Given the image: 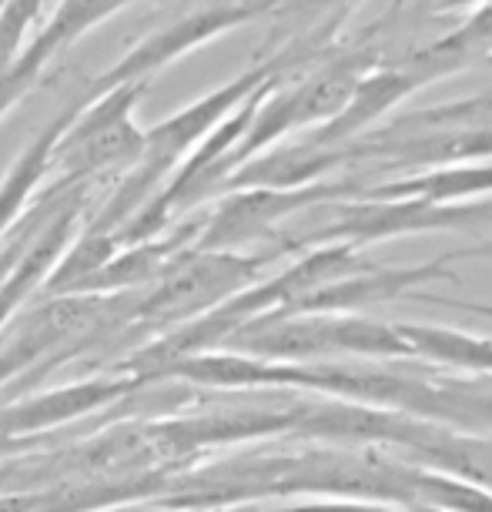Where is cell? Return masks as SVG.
Masks as SVG:
<instances>
[{
    "mask_svg": "<svg viewBox=\"0 0 492 512\" xmlns=\"http://www.w3.org/2000/svg\"><path fill=\"white\" fill-rule=\"evenodd\" d=\"M492 195V161H462L439 164V168L412 171V175L385 178L365 188L362 198H416L429 205H466V201H486Z\"/></svg>",
    "mask_w": 492,
    "mask_h": 512,
    "instance_id": "cell-6",
    "label": "cell"
},
{
    "mask_svg": "<svg viewBox=\"0 0 492 512\" xmlns=\"http://www.w3.org/2000/svg\"><path fill=\"white\" fill-rule=\"evenodd\" d=\"M138 0H61L54 7V14L41 24V31L34 34V41L44 47L47 54H61L71 44L81 41L84 34H91L94 27L128 11Z\"/></svg>",
    "mask_w": 492,
    "mask_h": 512,
    "instance_id": "cell-10",
    "label": "cell"
},
{
    "mask_svg": "<svg viewBox=\"0 0 492 512\" xmlns=\"http://www.w3.org/2000/svg\"><path fill=\"white\" fill-rule=\"evenodd\" d=\"M459 248L442 251V255L429 258V262H416V265H369L362 272H355L349 278H339V282H328L315 292H308L302 298H295L292 305L278 308L285 315H359L365 308L395 302V298H405L416 288H426L429 282H439V278H452V262H459Z\"/></svg>",
    "mask_w": 492,
    "mask_h": 512,
    "instance_id": "cell-4",
    "label": "cell"
},
{
    "mask_svg": "<svg viewBox=\"0 0 492 512\" xmlns=\"http://www.w3.org/2000/svg\"><path fill=\"white\" fill-rule=\"evenodd\" d=\"M395 332L409 345V355L422 365H442V369L472 372L479 379H492V338L469 335L462 328L446 325H416L399 322Z\"/></svg>",
    "mask_w": 492,
    "mask_h": 512,
    "instance_id": "cell-8",
    "label": "cell"
},
{
    "mask_svg": "<svg viewBox=\"0 0 492 512\" xmlns=\"http://www.w3.org/2000/svg\"><path fill=\"white\" fill-rule=\"evenodd\" d=\"M365 0H275L272 21L288 27L292 51L308 61L315 47H322L345 17L355 14Z\"/></svg>",
    "mask_w": 492,
    "mask_h": 512,
    "instance_id": "cell-9",
    "label": "cell"
},
{
    "mask_svg": "<svg viewBox=\"0 0 492 512\" xmlns=\"http://www.w3.org/2000/svg\"><path fill=\"white\" fill-rule=\"evenodd\" d=\"M405 298H409V302H422V305L452 308V312H466V315H486V318H492V305H486V302H462V298H446V295H436V292H422V288H416V292H409Z\"/></svg>",
    "mask_w": 492,
    "mask_h": 512,
    "instance_id": "cell-13",
    "label": "cell"
},
{
    "mask_svg": "<svg viewBox=\"0 0 492 512\" xmlns=\"http://www.w3.org/2000/svg\"><path fill=\"white\" fill-rule=\"evenodd\" d=\"M416 91H422L419 81L405 67H399L395 61L379 64L375 71L362 77L359 88L352 91L349 104L328 124H322V128L308 131L305 141L318 144V148H342V144L359 141L372 131V124H379L385 114H392V108H399Z\"/></svg>",
    "mask_w": 492,
    "mask_h": 512,
    "instance_id": "cell-5",
    "label": "cell"
},
{
    "mask_svg": "<svg viewBox=\"0 0 492 512\" xmlns=\"http://www.w3.org/2000/svg\"><path fill=\"white\" fill-rule=\"evenodd\" d=\"M409 512H439V509H422V506H416V509H409Z\"/></svg>",
    "mask_w": 492,
    "mask_h": 512,
    "instance_id": "cell-15",
    "label": "cell"
},
{
    "mask_svg": "<svg viewBox=\"0 0 492 512\" xmlns=\"http://www.w3.org/2000/svg\"><path fill=\"white\" fill-rule=\"evenodd\" d=\"M7 4H14V0H0V11H4V7H7Z\"/></svg>",
    "mask_w": 492,
    "mask_h": 512,
    "instance_id": "cell-16",
    "label": "cell"
},
{
    "mask_svg": "<svg viewBox=\"0 0 492 512\" xmlns=\"http://www.w3.org/2000/svg\"><path fill=\"white\" fill-rule=\"evenodd\" d=\"M492 124V94H479V98L456 101L449 108H432L419 114H405L389 131L412 134V131H466V128H486Z\"/></svg>",
    "mask_w": 492,
    "mask_h": 512,
    "instance_id": "cell-11",
    "label": "cell"
},
{
    "mask_svg": "<svg viewBox=\"0 0 492 512\" xmlns=\"http://www.w3.org/2000/svg\"><path fill=\"white\" fill-rule=\"evenodd\" d=\"M476 7H492V0H439V11H476Z\"/></svg>",
    "mask_w": 492,
    "mask_h": 512,
    "instance_id": "cell-14",
    "label": "cell"
},
{
    "mask_svg": "<svg viewBox=\"0 0 492 512\" xmlns=\"http://www.w3.org/2000/svg\"><path fill=\"white\" fill-rule=\"evenodd\" d=\"M144 88V81H131L94 94L57 138L51 168H61L64 178H88L114 164L138 161L144 131L134 124V104Z\"/></svg>",
    "mask_w": 492,
    "mask_h": 512,
    "instance_id": "cell-2",
    "label": "cell"
},
{
    "mask_svg": "<svg viewBox=\"0 0 492 512\" xmlns=\"http://www.w3.org/2000/svg\"><path fill=\"white\" fill-rule=\"evenodd\" d=\"M285 315V312H282ZM255 349L278 359H369V362H405L409 345L395 325L375 322L365 315H292L265 322L252 335Z\"/></svg>",
    "mask_w": 492,
    "mask_h": 512,
    "instance_id": "cell-1",
    "label": "cell"
},
{
    "mask_svg": "<svg viewBox=\"0 0 492 512\" xmlns=\"http://www.w3.org/2000/svg\"><path fill=\"white\" fill-rule=\"evenodd\" d=\"M492 61V7H476L459 27H452L449 34H442L439 41H432L419 51H409L399 57V64L419 81V88L452 77L466 67L489 64Z\"/></svg>",
    "mask_w": 492,
    "mask_h": 512,
    "instance_id": "cell-7",
    "label": "cell"
},
{
    "mask_svg": "<svg viewBox=\"0 0 492 512\" xmlns=\"http://www.w3.org/2000/svg\"><path fill=\"white\" fill-rule=\"evenodd\" d=\"M272 14H275V0H225V4L201 7V11L181 17V21H171L168 27H158V31H151L148 37H141L118 64L94 77L88 88L91 94H101L108 88H118V84H131V81L148 84L161 67L181 61L185 54L198 51V47L218 41V37H225L231 31H238V27H245V24L272 21Z\"/></svg>",
    "mask_w": 492,
    "mask_h": 512,
    "instance_id": "cell-3",
    "label": "cell"
},
{
    "mask_svg": "<svg viewBox=\"0 0 492 512\" xmlns=\"http://www.w3.org/2000/svg\"><path fill=\"white\" fill-rule=\"evenodd\" d=\"M282 512H409V509L385 506V502H372V499H318V502H302V506H292Z\"/></svg>",
    "mask_w": 492,
    "mask_h": 512,
    "instance_id": "cell-12",
    "label": "cell"
},
{
    "mask_svg": "<svg viewBox=\"0 0 492 512\" xmlns=\"http://www.w3.org/2000/svg\"><path fill=\"white\" fill-rule=\"evenodd\" d=\"M489 64H492V61H489Z\"/></svg>",
    "mask_w": 492,
    "mask_h": 512,
    "instance_id": "cell-17",
    "label": "cell"
}]
</instances>
